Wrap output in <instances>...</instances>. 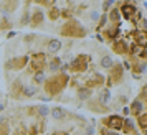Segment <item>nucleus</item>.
Instances as JSON below:
<instances>
[{"label":"nucleus","mask_w":147,"mask_h":135,"mask_svg":"<svg viewBox=\"0 0 147 135\" xmlns=\"http://www.w3.org/2000/svg\"><path fill=\"white\" fill-rule=\"evenodd\" d=\"M109 99H111V92H109V89H101L99 96H98V102H101V104H107Z\"/></svg>","instance_id":"15"},{"label":"nucleus","mask_w":147,"mask_h":135,"mask_svg":"<svg viewBox=\"0 0 147 135\" xmlns=\"http://www.w3.org/2000/svg\"><path fill=\"white\" fill-rule=\"evenodd\" d=\"M99 64H101V68H102V69H111V68L114 66V61H113V58H111V56H102V58H101V61H99Z\"/></svg>","instance_id":"16"},{"label":"nucleus","mask_w":147,"mask_h":135,"mask_svg":"<svg viewBox=\"0 0 147 135\" xmlns=\"http://www.w3.org/2000/svg\"><path fill=\"white\" fill-rule=\"evenodd\" d=\"M61 35H65V36H76V38H81V36H84V35H86V30L81 27L78 21H69V23H66L65 27L61 28Z\"/></svg>","instance_id":"2"},{"label":"nucleus","mask_w":147,"mask_h":135,"mask_svg":"<svg viewBox=\"0 0 147 135\" xmlns=\"http://www.w3.org/2000/svg\"><path fill=\"white\" fill-rule=\"evenodd\" d=\"M41 21H43V12L36 8L33 12V15H32V23H33V25H40Z\"/></svg>","instance_id":"17"},{"label":"nucleus","mask_w":147,"mask_h":135,"mask_svg":"<svg viewBox=\"0 0 147 135\" xmlns=\"http://www.w3.org/2000/svg\"><path fill=\"white\" fill-rule=\"evenodd\" d=\"M102 82H104V78L101 74H98V73H94L93 76H91V79L88 81V84H86V88H94V86H102Z\"/></svg>","instance_id":"10"},{"label":"nucleus","mask_w":147,"mask_h":135,"mask_svg":"<svg viewBox=\"0 0 147 135\" xmlns=\"http://www.w3.org/2000/svg\"><path fill=\"white\" fill-rule=\"evenodd\" d=\"M119 33H121V28L119 27L109 28V30H107V36H109V38H117V36H119Z\"/></svg>","instance_id":"24"},{"label":"nucleus","mask_w":147,"mask_h":135,"mask_svg":"<svg viewBox=\"0 0 147 135\" xmlns=\"http://www.w3.org/2000/svg\"><path fill=\"white\" fill-rule=\"evenodd\" d=\"M113 49H114V53H117V54H126L127 51H129V45H127L126 41H114L113 43Z\"/></svg>","instance_id":"9"},{"label":"nucleus","mask_w":147,"mask_h":135,"mask_svg":"<svg viewBox=\"0 0 147 135\" xmlns=\"http://www.w3.org/2000/svg\"><path fill=\"white\" fill-rule=\"evenodd\" d=\"M47 46H48V51H50V53H56V51H60L61 49V41L56 40V38H53V40L48 41Z\"/></svg>","instance_id":"14"},{"label":"nucleus","mask_w":147,"mask_h":135,"mask_svg":"<svg viewBox=\"0 0 147 135\" xmlns=\"http://www.w3.org/2000/svg\"><path fill=\"white\" fill-rule=\"evenodd\" d=\"M91 20H99V13L98 12H93L91 13Z\"/></svg>","instance_id":"31"},{"label":"nucleus","mask_w":147,"mask_h":135,"mask_svg":"<svg viewBox=\"0 0 147 135\" xmlns=\"http://www.w3.org/2000/svg\"><path fill=\"white\" fill-rule=\"evenodd\" d=\"M144 5H146V8H147V2H146V3H144Z\"/></svg>","instance_id":"37"},{"label":"nucleus","mask_w":147,"mask_h":135,"mask_svg":"<svg viewBox=\"0 0 147 135\" xmlns=\"http://www.w3.org/2000/svg\"><path fill=\"white\" fill-rule=\"evenodd\" d=\"M144 135H147V128H146V130H144Z\"/></svg>","instance_id":"36"},{"label":"nucleus","mask_w":147,"mask_h":135,"mask_svg":"<svg viewBox=\"0 0 147 135\" xmlns=\"http://www.w3.org/2000/svg\"><path fill=\"white\" fill-rule=\"evenodd\" d=\"M122 74H124V69L121 64H114L111 68V76H109V86L111 84H119L122 81Z\"/></svg>","instance_id":"4"},{"label":"nucleus","mask_w":147,"mask_h":135,"mask_svg":"<svg viewBox=\"0 0 147 135\" xmlns=\"http://www.w3.org/2000/svg\"><path fill=\"white\" fill-rule=\"evenodd\" d=\"M104 125L109 128H114V130H121L122 128V124H124V119L121 117V115H111V117H107L104 119Z\"/></svg>","instance_id":"5"},{"label":"nucleus","mask_w":147,"mask_h":135,"mask_svg":"<svg viewBox=\"0 0 147 135\" xmlns=\"http://www.w3.org/2000/svg\"><path fill=\"white\" fill-rule=\"evenodd\" d=\"M47 81V74H45V71H36L33 74V82L35 84H41V82Z\"/></svg>","instance_id":"18"},{"label":"nucleus","mask_w":147,"mask_h":135,"mask_svg":"<svg viewBox=\"0 0 147 135\" xmlns=\"http://www.w3.org/2000/svg\"><path fill=\"white\" fill-rule=\"evenodd\" d=\"M134 38H136V45L147 46V31L139 30V31H136V33H134Z\"/></svg>","instance_id":"11"},{"label":"nucleus","mask_w":147,"mask_h":135,"mask_svg":"<svg viewBox=\"0 0 147 135\" xmlns=\"http://www.w3.org/2000/svg\"><path fill=\"white\" fill-rule=\"evenodd\" d=\"M122 114H124V115H129V114H131V109H129V107H124V109H122Z\"/></svg>","instance_id":"33"},{"label":"nucleus","mask_w":147,"mask_h":135,"mask_svg":"<svg viewBox=\"0 0 147 135\" xmlns=\"http://www.w3.org/2000/svg\"><path fill=\"white\" fill-rule=\"evenodd\" d=\"M121 13H122V17H124V18L131 20L134 15L137 13V8H136V5H134L132 2H126V3L121 7Z\"/></svg>","instance_id":"8"},{"label":"nucleus","mask_w":147,"mask_h":135,"mask_svg":"<svg viewBox=\"0 0 147 135\" xmlns=\"http://www.w3.org/2000/svg\"><path fill=\"white\" fill-rule=\"evenodd\" d=\"M137 125H139L142 130H146V128H147V114L137 115Z\"/></svg>","instance_id":"22"},{"label":"nucleus","mask_w":147,"mask_h":135,"mask_svg":"<svg viewBox=\"0 0 147 135\" xmlns=\"http://www.w3.org/2000/svg\"><path fill=\"white\" fill-rule=\"evenodd\" d=\"M122 130L126 132V134H134V124L132 120H129V119H124V124H122Z\"/></svg>","instance_id":"20"},{"label":"nucleus","mask_w":147,"mask_h":135,"mask_svg":"<svg viewBox=\"0 0 147 135\" xmlns=\"http://www.w3.org/2000/svg\"><path fill=\"white\" fill-rule=\"evenodd\" d=\"M0 135H8V125L5 122H0Z\"/></svg>","instance_id":"27"},{"label":"nucleus","mask_w":147,"mask_h":135,"mask_svg":"<svg viewBox=\"0 0 147 135\" xmlns=\"http://www.w3.org/2000/svg\"><path fill=\"white\" fill-rule=\"evenodd\" d=\"M106 20H107V15H101L99 21H98V30H101V28L106 25Z\"/></svg>","instance_id":"28"},{"label":"nucleus","mask_w":147,"mask_h":135,"mask_svg":"<svg viewBox=\"0 0 147 135\" xmlns=\"http://www.w3.org/2000/svg\"><path fill=\"white\" fill-rule=\"evenodd\" d=\"M60 15H61V12L58 8H51V10H50V18H51V20H56Z\"/></svg>","instance_id":"26"},{"label":"nucleus","mask_w":147,"mask_h":135,"mask_svg":"<svg viewBox=\"0 0 147 135\" xmlns=\"http://www.w3.org/2000/svg\"><path fill=\"white\" fill-rule=\"evenodd\" d=\"M51 117H53L55 120H63L66 117V110L63 107H53L51 109Z\"/></svg>","instance_id":"13"},{"label":"nucleus","mask_w":147,"mask_h":135,"mask_svg":"<svg viewBox=\"0 0 147 135\" xmlns=\"http://www.w3.org/2000/svg\"><path fill=\"white\" fill-rule=\"evenodd\" d=\"M129 109H131V112H132L134 115H140L142 114V109H144V104L140 102V99H136V101L129 106Z\"/></svg>","instance_id":"12"},{"label":"nucleus","mask_w":147,"mask_h":135,"mask_svg":"<svg viewBox=\"0 0 147 135\" xmlns=\"http://www.w3.org/2000/svg\"><path fill=\"white\" fill-rule=\"evenodd\" d=\"M48 112H50V110H48L47 106H40V107H38V114L43 115V117H45V115H48Z\"/></svg>","instance_id":"29"},{"label":"nucleus","mask_w":147,"mask_h":135,"mask_svg":"<svg viewBox=\"0 0 147 135\" xmlns=\"http://www.w3.org/2000/svg\"><path fill=\"white\" fill-rule=\"evenodd\" d=\"M48 68H50V71H58V69H61V58H53V59L48 63Z\"/></svg>","instance_id":"19"},{"label":"nucleus","mask_w":147,"mask_h":135,"mask_svg":"<svg viewBox=\"0 0 147 135\" xmlns=\"http://www.w3.org/2000/svg\"><path fill=\"white\" fill-rule=\"evenodd\" d=\"M66 82H68V74L63 73V74L56 76V78H51V79L45 81V89H47V92L50 96H56L65 89Z\"/></svg>","instance_id":"1"},{"label":"nucleus","mask_w":147,"mask_h":135,"mask_svg":"<svg viewBox=\"0 0 147 135\" xmlns=\"http://www.w3.org/2000/svg\"><path fill=\"white\" fill-rule=\"evenodd\" d=\"M109 18H111L113 21H116V23H117V21L121 20V13H119V10H117V8H113V10H111V13H109Z\"/></svg>","instance_id":"23"},{"label":"nucleus","mask_w":147,"mask_h":135,"mask_svg":"<svg viewBox=\"0 0 147 135\" xmlns=\"http://www.w3.org/2000/svg\"><path fill=\"white\" fill-rule=\"evenodd\" d=\"M36 94V89L33 86H30V88H23V96L25 97H32V96Z\"/></svg>","instance_id":"25"},{"label":"nucleus","mask_w":147,"mask_h":135,"mask_svg":"<svg viewBox=\"0 0 147 135\" xmlns=\"http://www.w3.org/2000/svg\"><path fill=\"white\" fill-rule=\"evenodd\" d=\"M89 56L88 54H80L78 58H74L73 63H71V69L76 71V73H83L88 69V64H89Z\"/></svg>","instance_id":"3"},{"label":"nucleus","mask_w":147,"mask_h":135,"mask_svg":"<svg viewBox=\"0 0 147 135\" xmlns=\"http://www.w3.org/2000/svg\"><path fill=\"white\" fill-rule=\"evenodd\" d=\"M101 135H116L114 132H111V130H102L101 132Z\"/></svg>","instance_id":"32"},{"label":"nucleus","mask_w":147,"mask_h":135,"mask_svg":"<svg viewBox=\"0 0 147 135\" xmlns=\"http://www.w3.org/2000/svg\"><path fill=\"white\" fill-rule=\"evenodd\" d=\"M122 66L126 68V69H131V63H127V61H124V64Z\"/></svg>","instance_id":"34"},{"label":"nucleus","mask_w":147,"mask_h":135,"mask_svg":"<svg viewBox=\"0 0 147 135\" xmlns=\"http://www.w3.org/2000/svg\"><path fill=\"white\" fill-rule=\"evenodd\" d=\"M140 25H142V30H144V31H147V18L140 20Z\"/></svg>","instance_id":"30"},{"label":"nucleus","mask_w":147,"mask_h":135,"mask_svg":"<svg viewBox=\"0 0 147 135\" xmlns=\"http://www.w3.org/2000/svg\"><path fill=\"white\" fill-rule=\"evenodd\" d=\"M45 64H47V58H45L43 53L35 54L33 58H32V69H33L35 73H36V71H43Z\"/></svg>","instance_id":"7"},{"label":"nucleus","mask_w":147,"mask_h":135,"mask_svg":"<svg viewBox=\"0 0 147 135\" xmlns=\"http://www.w3.org/2000/svg\"><path fill=\"white\" fill-rule=\"evenodd\" d=\"M28 63V56H18V58H13V59L7 61V69H15V71H18V69H23V66Z\"/></svg>","instance_id":"6"},{"label":"nucleus","mask_w":147,"mask_h":135,"mask_svg":"<svg viewBox=\"0 0 147 135\" xmlns=\"http://www.w3.org/2000/svg\"><path fill=\"white\" fill-rule=\"evenodd\" d=\"M53 135H66V134H65V132H61V134L60 132H56V134H53Z\"/></svg>","instance_id":"35"},{"label":"nucleus","mask_w":147,"mask_h":135,"mask_svg":"<svg viewBox=\"0 0 147 135\" xmlns=\"http://www.w3.org/2000/svg\"><path fill=\"white\" fill-rule=\"evenodd\" d=\"M78 96H80V99L81 101H88L89 97H91V89L89 88H83L78 91Z\"/></svg>","instance_id":"21"}]
</instances>
